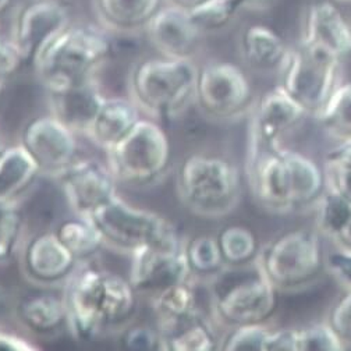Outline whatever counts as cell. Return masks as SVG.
<instances>
[{
  "instance_id": "obj_29",
  "label": "cell",
  "mask_w": 351,
  "mask_h": 351,
  "mask_svg": "<svg viewBox=\"0 0 351 351\" xmlns=\"http://www.w3.org/2000/svg\"><path fill=\"white\" fill-rule=\"evenodd\" d=\"M55 232L80 263H90L106 247L101 232L88 217L78 215L67 217Z\"/></svg>"
},
{
  "instance_id": "obj_42",
  "label": "cell",
  "mask_w": 351,
  "mask_h": 351,
  "mask_svg": "<svg viewBox=\"0 0 351 351\" xmlns=\"http://www.w3.org/2000/svg\"><path fill=\"white\" fill-rule=\"evenodd\" d=\"M298 329L283 328L271 330L265 351H297Z\"/></svg>"
},
{
  "instance_id": "obj_39",
  "label": "cell",
  "mask_w": 351,
  "mask_h": 351,
  "mask_svg": "<svg viewBox=\"0 0 351 351\" xmlns=\"http://www.w3.org/2000/svg\"><path fill=\"white\" fill-rule=\"evenodd\" d=\"M346 348L351 346V289L336 301L326 321Z\"/></svg>"
},
{
  "instance_id": "obj_38",
  "label": "cell",
  "mask_w": 351,
  "mask_h": 351,
  "mask_svg": "<svg viewBox=\"0 0 351 351\" xmlns=\"http://www.w3.org/2000/svg\"><path fill=\"white\" fill-rule=\"evenodd\" d=\"M119 343L130 351H163V339L158 328L128 324L120 330Z\"/></svg>"
},
{
  "instance_id": "obj_7",
  "label": "cell",
  "mask_w": 351,
  "mask_h": 351,
  "mask_svg": "<svg viewBox=\"0 0 351 351\" xmlns=\"http://www.w3.org/2000/svg\"><path fill=\"white\" fill-rule=\"evenodd\" d=\"M258 265L278 291H297L315 283L326 269V255L317 232L283 233L259 250Z\"/></svg>"
},
{
  "instance_id": "obj_25",
  "label": "cell",
  "mask_w": 351,
  "mask_h": 351,
  "mask_svg": "<svg viewBox=\"0 0 351 351\" xmlns=\"http://www.w3.org/2000/svg\"><path fill=\"white\" fill-rule=\"evenodd\" d=\"M290 178L293 210L315 208L326 190V174L315 160L301 152L283 149Z\"/></svg>"
},
{
  "instance_id": "obj_31",
  "label": "cell",
  "mask_w": 351,
  "mask_h": 351,
  "mask_svg": "<svg viewBox=\"0 0 351 351\" xmlns=\"http://www.w3.org/2000/svg\"><path fill=\"white\" fill-rule=\"evenodd\" d=\"M184 255L190 274L197 282L206 283L226 268L215 236H197L186 240Z\"/></svg>"
},
{
  "instance_id": "obj_34",
  "label": "cell",
  "mask_w": 351,
  "mask_h": 351,
  "mask_svg": "<svg viewBox=\"0 0 351 351\" xmlns=\"http://www.w3.org/2000/svg\"><path fill=\"white\" fill-rule=\"evenodd\" d=\"M318 233L335 241L351 221V204L328 189L315 205Z\"/></svg>"
},
{
  "instance_id": "obj_4",
  "label": "cell",
  "mask_w": 351,
  "mask_h": 351,
  "mask_svg": "<svg viewBox=\"0 0 351 351\" xmlns=\"http://www.w3.org/2000/svg\"><path fill=\"white\" fill-rule=\"evenodd\" d=\"M212 317L226 329L267 324L278 308V290L258 262L226 267L206 282Z\"/></svg>"
},
{
  "instance_id": "obj_52",
  "label": "cell",
  "mask_w": 351,
  "mask_h": 351,
  "mask_svg": "<svg viewBox=\"0 0 351 351\" xmlns=\"http://www.w3.org/2000/svg\"><path fill=\"white\" fill-rule=\"evenodd\" d=\"M5 42H6V39H3V36H2V32H0V49L3 48V45H5Z\"/></svg>"
},
{
  "instance_id": "obj_23",
  "label": "cell",
  "mask_w": 351,
  "mask_h": 351,
  "mask_svg": "<svg viewBox=\"0 0 351 351\" xmlns=\"http://www.w3.org/2000/svg\"><path fill=\"white\" fill-rule=\"evenodd\" d=\"M240 53L243 60L255 71H282L290 49L285 39L271 27L252 24L240 36Z\"/></svg>"
},
{
  "instance_id": "obj_51",
  "label": "cell",
  "mask_w": 351,
  "mask_h": 351,
  "mask_svg": "<svg viewBox=\"0 0 351 351\" xmlns=\"http://www.w3.org/2000/svg\"><path fill=\"white\" fill-rule=\"evenodd\" d=\"M5 82L0 81V105H2V99H3V93H5Z\"/></svg>"
},
{
  "instance_id": "obj_30",
  "label": "cell",
  "mask_w": 351,
  "mask_h": 351,
  "mask_svg": "<svg viewBox=\"0 0 351 351\" xmlns=\"http://www.w3.org/2000/svg\"><path fill=\"white\" fill-rule=\"evenodd\" d=\"M315 119L329 137L351 138V81L337 84Z\"/></svg>"
},
{
  "instance_id": "obj_3",
  "label": "cell",
  "mask_w": 351,
  "mask_h": 351,
  "mask_svg": "<svg viewBox=\"0 0 351 351\" xmlns=\"http://www.w3.org/2000/svg\"><path fill=\"white\" fill-rule=\"evenodd\" d=\"M112 55V40L102 27L70 24L34 64L45 90L97 80Z\"/></svg>"
},
{
  "instance_id": "obj_6",
  "label": "cell",
  "mask_w": 351,
  "mask_h": 351,
  "mask_svg": "<svg viewBox=\"0 0 351 351\" xmlns=\"http://www.w3.org/2000/svg\"><path fill=\"white\" fill-rule=\"evenodd\" d=\"M171 141L154 119H141L131 133L106 151V163L119 186L145 189L160 183L171 167Z\"/></svg>"
},
{
  "instance_id": "obj_22",
  "label": "cell",
  "mask_w": 351,
  "mask_h": 351,
  "mask_svg": "<svg viewBox=\"0 0 351 351\" xmlns=\"http://www.w3.org/2000/svg\"><path fill=\"white\" fill-rule=\"evenodd\" d=\"M141 113L131 98L105 97L85 137L106 152L131 133L143 119Z\"/></svg>"
},
{
  "instance_id": "obj_44",
  "label": "cell",
  "mask_w": 351,
  "mask_h": 351,
  "mask_svg": "<svg viewBox=\"0 0 351 351\" xmlns=\"http://www.w3.org/2000/svg\"><path fill=\"white\" fill-rule=\"evenodd\" d=\"M325 165L351 169V138L340 141L325 155Z\"/></svg>"
},
{
  "instance_id": "obj_47",
  "label": "cell",
  "mask_w": 351,
  "mask_h": 351,
  "mask_svg": "<svg viewBox=\"0 0 351 351\" xmlns=\"http://www.w3.org/2000/svg\"><path fill=\"white\" fill-rule=\"evenodd\" d=\"M169 3H171V5H178V6H180V8H184V9H191V8H194V6H197V5H199V3H202L204 0H167Z\"/></svg>"
},
{
  "instance_id": "obj_46",
  "label": "cell",
  "mask_w": 351,
  "mask_h": 351,
  "mask_svg": "<svg viewBox=\"0 0 351 351\" xmlns=\"http://www.w3.org/2000/svg\"><path fill=\"white\" fill-rule=\"evenodd\" d=\"M333 243L339 248L351 250V221L348 222V225L344 228V230L339 234V237Z\"/></svg>"
},
{
  "instance_id": "obj_35",
  "label": "cell",
  "mask_w": 351,
  "mask_h": 351,
  "mask_svg": "<svg viewBox=\"0 0 351 351\" xmlns=\"http://www.w3.org/2000/svg\"><path fill=\"white\" fill-rule=\"evenodd\" d=\"M25 239V221L20 205L0 213V265H8L20 255Z\"/></svg>"
},
{
  "instance_id": "obj_36",
  "label": "cell",
  "mask_w": 351,
  "mask_h": 351,
  "mask_svg": "<svg viewBox=\"0 0 351 351\" xmlns=\"http://www.w3.org/2000/svg\"><path fill=\"white\" fill-rule=\"evenodd\" d=\"M271 328L267 324H250L233 326L221 337L223 351H265Z\"/></svg>"
},
{
  "instance_id": "obj_9",
  "label": "cell",
  "mask_w": 351,
  "mask_h": 351,
  "mask_svg": "<svg viewBox=\"0 0 351 351\" xmlns=\"http://www.w3.org/2000/svg\"><path fill=\"white\" fill-rule=\"evenodd\" d=\"M341 59L335 55L304 45L290 51L289 59L280 71L283 86L306 114L315 116L337 86Z\"/></svg>"
},
{
  "instance_id": "obj_21",
  "label": "cell",
  "mask_w": 351,
  "mask_h": 351,
  "mask_svg": "<svg viewBox=\"0 0 351 351\" xmlns=\"http://www.w3.org/2000/svg\"><path fill=\"white\" fill-rule=\"evenodd\" d=\"M39 291L23 297L14 306L16 321L31 335L51 337L67 329L64 295L53 287H38Z\"/></svg>"
},
{
  "instance_id": "obj_13",
  "label": "cell",
  "mask_w": 351,
  "mask_h": 351,
  "mask_svg": "<svg viewBox=\"0 0 351 351\" xmlns=\"http://www.w3.org/2000/svg\"><path fill=\"white\" fill-rule=\"evenodd\" d=\"M283 147L248 141L247 174L255 201L274 213L293 210L289 169Z\"/></svg>"
},
{
  "instance_id": "obj_37",
  "label": "cell",
  "mask_w": 351,
  "mask_h": 351,
  "mask_svg": "<svg viewBox=\"0 0 351 351\" xmlns=\"http://www.w3.org/2000/svg\"><path fill=\"white\" fill-rule=\"evenodd\" d=\"M346 346L328 322L311 324L298 329L297 351H340Z\"/></svg>"
},
{
  "instance_id": "obj_8",
  "label": "cell",
  "mask_w": 351,
  "mask_h": 351,
  "mask_svg": "<svg viewBox=\"0 0 351 351\" xmlns=\"http://www.w3.org/2000/svg\"><path fill=\"white\" fill-rule=\"evenodd\" d=\"M88 219L101 232L106 247L127 255L148 245L174 244L183 240L165 216L131 205L120 195Z\"/></svg>"
},
{
  "instance_id": "obj_45",
  "label": "cell",
  "mask_w": 351,
  "mask_h": 351,
  "mask_svg": "<svg viewBox=\"0 0 351 351\" xmlns=\"http://www.w3.org/2000/svg\"><path fill=\"white\" fill-rule=\"evenodd\" d=\"M12 310H14L12 305V297L8 289L3 285H0V324L6 319Z\"/></svg>"
},
{
  "instance_id": "obj_24",
  "label": "cell",
  "mask_w": 351,
  "mask_h": 351,
  "mask_svg": "<svg viewBox=\"0 0 351 351\" xmlns=\"http://www.w3.org/2000/svg\"><path fill=\"white\" fill-rule=\"evenodd\" d=\"M40 178L38 165L21 144L8 145L0 154V201L20 205Z\"/></svg>"
},
{
  "instance_id": "obj_14",
  "label": "cell",
  "mask_w": 351,
  "mask_h": 351,
  "mask_svg": "<svg viewBox=\"0 0 351 351\" xmlns=\"http://www.w3.org/2000/svg\"><path fill=\"white\" fill-rule=\"evenodd\" d=\"M184 241L174 244L148 245L131 254L128 280L140 295L148 298L187 280H191Z\"/></svg>"
},
{
  "instance_id": "obj_10",
  "label": "cell",
  "mask_w": 351,
  "mask_h": 351,
  "mask_svg": "<svg viewBox=\"0 0 351 351\" xmlns=\"http://www.w3.org/2000/svg\"><path fill=\"white\" fill-rule=\"evenodd\" d=\"M194 104L208 119L233 121L252 110V86L239 66L212 62L198 70Z\"/></svg>"
},
{
  "instance_id": "obj_43",
  "label": "cell",
  "mask_w": 351,
  "mask_h": 351,
  "mask_svg": "<svg viewBox=\"0 0 351 351\" xmlns=\"http://www.w3.org/2000/svg\"><path fill=\"white\" fill-rule=\"evenodd\" d=\"M40 347L34 344L27 337L5 330L0 326V351H35Z\"/></svg>"
},
{
  "instance_id": "obj_2",
  "label": "cell",
  "mask_w": 351,
  "mask_h": 351,
  "mask_svg": "<svg viewBox=\"0 0 351 351\" xmlns=\"http://www.w3.org/2000/svg\"><path fill=\"white\" fill-rule=\"evenodd\" d=\"M199 67L193 58H148L130 73L128 94L154 120H174L195 102Z\"/></svg>"
},
{
  "instance_id": "obj_19",
  "label": "cell",
  "mask_w": 351,
  "mask_h": 351,
  "mask_svg": "<svg viewBox=\"0 0 351 351\" xmlns=\"http://www.w3.org/2000/svg\"><path fill=\"white\" fill-rule=\"evenodd\" d=\"M47 93L51 113L81 136H85L90 130L106 97L101 91L97 80L49 90Z\"/></svg>"
},
{
  "instance_id": "obj_49",
  "label": "cell",
  "mask_w": 351,
  "mask_h": 351,
  "mask_svg": "<svg viewBox=\"0 0 351 351\" xmlns=\"http://www.w3.org/2000/svg\"><path fill=\"white\" fill-rule=\"evenodd\" d=\"M8 145H6V141H5V137H3V134H2V131H0V154L3 152V149L6 148Z\"/></svg>"
},
{
  "instance_id": "obj_20",
  "label": "cell",
  "mask_w": 351,
  "mask_h": 351,
  "mask_svg": "<svg viewBox=\"0 0 351 351\" xmlns=\"http://www.w3.org/2000/svg\"><path fill=\"white\" fill-rule=\"evenodd\" d=\"M301 43L343 59L351 55V24L335 3L318 2L306 13Z\"/></svg>"
},
{
  "instance_id": "obj_5",
  "label": "cell",
  "mask_w": 351,
  "mask_h": 351,
  "mask_svg": "<svg viewBox=\"0 0 351 351\" xmlns=\"http://www.w3.org/2000/svg\"><path fill=\"white\" fill-rule=\"evenodd\" d=\"M178 194L197 216L217 219L232 213L241 199V179L228 158L191 154L178 169Z\"/></svg>"
},
{
  "instance_id": "obj_33",
  "label": "cell",
  "mask_w": 351,
  "mask_h": 351,
  "mask_svg": "<svg viewBox=\"0 0 351 351\" xmlns=\"http://www.w3.org/2000/svg\"><path fill=\"white\" fill-rule=\"evenodd\" d=\"M243 6H245L243 0H204L189 9V13L198 32L205 35L229 27Z\"/></svg>"
},
{
  "instance_id": "obj_27",
  "label": "cell",
  "mask_w": 351,
  "mask_h": 351,
  "mask_svg": "<svg viewBox=\"0 0 351 351\" xmlns=\"http://www.w3.org/2000/svg\"><path fill=\"white\" fill-rule=\"evenodd\" d=\"M195 283L197 280L191 279L174 285L149 298L152 313L156 319V328L160 333L201 311Z\"/></svg>"
},
{
  "instance_id": "obj_53",
  "label": "cell",
  "mask_w": 351,
  "mask_h": 351,
  "mask_svg": "<svg viewBox=\"0 0 351 351\" xmlns=\"http://www.w3.org/2000/svg\"><path fill=\"white\" fill-rule=\"evenodd\" d=\"M337 3H346V5H351V0H335Z\"/></svg>"
},
{
  "instance_id": "obj_26",
  "label": "cell",
  "mask_w": 351,
  "mask_h": 351,
  "mask_svg": "<svg viewBox=\"0 0 351 351\" xmlns=\"http://www.w3.org/2000/svg\"><path fill=\"white\" fill-rule=\"evenodd\" d=\"M163 0H94V9L108 31L131 34L145 31Z\"/></svg>"
},
{
  "instance_id": "obj_18",
  "label": "cell",
  "mask_w": 351,
  "mask_h": 351,
  "mask_svg": "<svg viewBox=\"0 0 351 351\" xmlns=\"http://www.w3.org/2000/svg\"><path fill=\"white\" fill-rule=\"evenodd\" d=\"M151 45L160 56L193 58L201 34L187 9L178 5L162 6L145 27Z\"/></svg>"
},
{
  "instance_id": "obj_40",
  "label": "cell",
  "mask_w": 351,
  "mask_h": 351,
  "mask_svg": "<svg viewBox=\"0 0 351 351\" xmlns=\"http://www.w3.org/2000/svg\"><path fill=\"white\" fill-rule=\"evenodd\" d=\"M328 272L347 290L351 289V250L336 248L326 255Z\"/></svg>"
},
{
  "instance_id": "obj_28",
  "label": "cell",
  "mask_w": 351,
  "mask_h": 351,
  "mask_svg": "<svg viewBox=\"0 0 351 351\" xmlns=\"http://www.w3.org/2000/svg\"><path fill=\"white\" fill-rule=\"evenodd\" d=\"M160 335L163 351H213L221 347L215 319H209L202 311Z\"/></svg>"
},
{
  "instance_id": "obj_1",
  "label": "cell",
  "mask_w": 351,
  "mask_h": 351,
  "mask_svg": "<svg viewBox=\"0 0 351 351\" xmlns=\"http://www.w3.org/2000/svg\"><path fill=\"white\" fill-rule=\"evenodd\" d=\"M67 329L78 341L121 330L137 314L140 294L128 278L80 263L63 286Z\"/></svg>"
},
{
  "instance_id": "obj_12",
  "label": "cell",
  "mask_w": 351,
  "mask_h": 351,
  "mask_svg": "<svg viewBox=\"0 0 351 351\" xmlns=\"http://www.w3.org/2000/svg\"><path fill=\"white\" fill-rule=\"evenodd\" d=\"M70 24V12L60 0H34L16 14L10 42L24 63L34 67L39 56Z\"/></svg>"
},
{
  "instance_id": "obj_41",
  "label": "cell",
  "mask_w": 351,
  "mask_h": 351,
  "mask_svg": "<svg viewBox=\"0 0 351 351\" xmlns=\"http://www.w3.org/2000/svg\"><path fill=\"white\" fill-rule=\"evenodd\" d=\"M326 187L346 198L351 204V169L325 165Z\"/></svg>"
},
{
  "instance_id": "obj_15",
  "label": "cell",
  "mask_w": 351,
  "mask_h": 351,
  "mask_svg": "<svg viewBox=\"0 0 351 351\" xmlns=\"http://www.w3.org/2000/svg\"><path fill=\"white\" fill-rule=\"evenodd\" d=\"M55 180L73 213L82 217H91L119 195V184L108 163L94 158H78Z\"/></svg>"
},
{
  "instance_id": "obj_32",
  "label": "cell",
  "mask_w": 351,
  "mask_h": 351,
  "mask_svg": "<svg viewBox=\"0 0 351 351\" xmlns=\"http://www.w3.org/2000/svg\"><path fill=\"white\" fill-rule=\"evenodd\" d=\"M226 267H240L255 262L259 244L255 234L243 226H225L215 236Z\"/></svg>"
},
{
  "instance_id": "obj_48",
  "label": "cell",
  "mask_w": 351,
  "mask_h": 351,
  "mask_svg": "<svg viewBox=\"0 0 351 351\" xmlns=\"http://www.w3.org/2000/svg\"><path fill=\"white\" fill-rule=\"evenodd\" d=\"M12 2H13V0H0V14L5 13L9 9Z\"/></svg>"
},
{
  "instance_id": "obj_50",
  "label": "cell",
  "mask_w": 351,
  "mask_h": 351,
  "mask_svg": "<svg viewBox=\"0 0 351 351\" xmlns=\"http://www.w3.org/2000/svg\"><path fill=\"white\" fill-rule=\"evenodd\" d=\"M244 5H258L262 2H267V0H243Z\"/></svg>"
},
{
  "instance_id": "obj_11",
  "label": "cell",
  "mask_w": 351,
  "mask_h": 351,
  "mask_svg": "<svg viewBox=\"0 0 351 351\" xmlns=\"http://www.w3.org/2000/svg\"><path fill=\"white\" fill-rule=\"evenodd\" d=\"M77 133L51 112L31 119L20 144L38 165L42 176L56 179L78 159Z\"/></svg>"
},
{
  "instance_id": "obj_16",
  "label": "cell",
  "mask_w": 351,
  "mask_h": 351,
  "mask_svg": "<svg viewBox=\"0 0 351 351\" xmlns=\"http://www.w3.org/2000/svg\"><path fill=\"white\" fill-rule=\"evenodd\" d=\"M27 282L36 287H60L80 267L55 230H42L25 239L19 255Z\"/></svg>"
},
{
  "instance_id": "obj_17",
  "label": "cell",
  "mask_w": 351,
  "mask_h": 351,
  "mask_svg": "<svg viewBox=\"0 0 351 351\" xmlns=\"http://www.w3.org/2000/svg\"><path fill=\"white\" fill-rule=\"evenodd\" d=\"M306 114L283 86L278 85L254 105L251 110L248 141L278 145L282 137L291 131Z\"/></svg>"
}]
</instances>
